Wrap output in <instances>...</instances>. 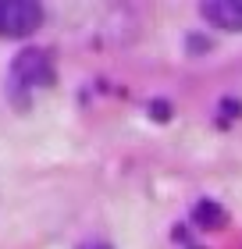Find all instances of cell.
Returning <instances> with one entry per match:
<instances>
[{
	"instance_id": "obj_5",
	"label": "cell",
	"mask_w": 242,
	"mask_h": 249,
	"mask_svg": "<svg viewBox=\"0 0 242 249\" xmlns=\"http://www.w3.org/2000/svg\"><path fill=\"white\" fill-rule=\"evenodd\" d=\"M82 249H111L107 242H89V246H82Z\"/></svg>"
},
{
	"instance_id": "obj_1",
	"label": "cell",
	"mask_w": 242,
	"mask_h": 249,
	"mask_svg": "<svg viewBox=\"0 0 242 249\" xmlns=\"http://www.w3.org/2000/svg\"><path fill=\"white\" fill-rule=\"evenodd\" d=\"M7 78H11V89H21V93L47 89L54 82V57L39 47H25L21 53H15Z\"/></svg>"
},
{
	"instance_id": "obj_4",
	"label": "cell",
	"mask_w": 242,
	"mask_h": 249,
	"mask_svg": "<svg viewBox=\"0 0 242 249\" xmlns=\"http://www.w3.org/2000/svg\"><path fill=\"white\" fill-rule=\"evenodd\" d=\"M192 221L200 224V228L217 231V228H224V224H228V213H224V207L217 199H200L192 207Z\"/></svg>"
},
{
	"instance_id": "obj_2",
	"label": "cell",
	"mask_w": 242,
	"mask_h": 249,
	"mask_svg": "<svg viewBox=\"0 0 242 249\" xmlns=\"http://www.w3.org/2000/svg\"><path fill=\"white\" fill-rule=\"evenodd\" d=\"M43 25V7L32 0H0V36L25 39Z\"/></svg>"
},
{
	"instance_id": "obj_3",
	"label": "cell",
	"mask_w": 242,
	"mask_h": 249,
	"mask_svg": "<svg viewBox=\"0 0 242 249\" xmlns=\"http://www.w3.org/2000/svg\"><path fill=\"white\" fill-rule=\"evenodd\" d=\"M200 15L214 29L242 32V0H206V4H200Z\"/></svg>"
}]
</instances>
